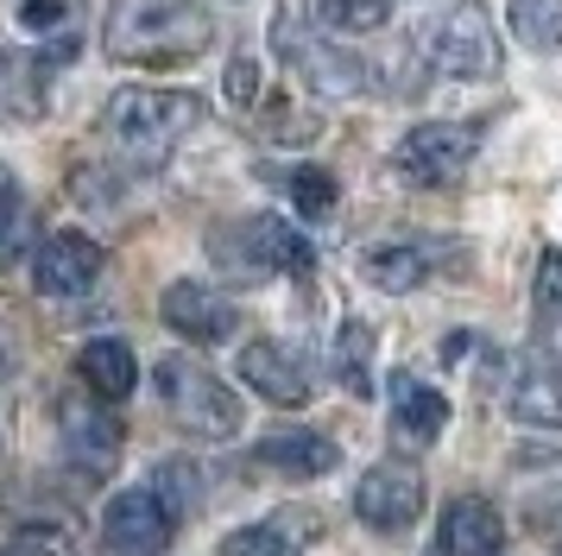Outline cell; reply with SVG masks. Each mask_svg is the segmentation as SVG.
<instances>
[{
    "instance_id": "obj_3",
    "label": "cell",
    "mask_w": 562,
    "mask_h": 556,
    "mask_svg": "<svg viewBox=\"0 0 562 556\" xmlns=\"http://www.w3.org/2000/svg\"><path fill=\"white\" fill-rule=\"evenodd\" d=\"M158 399H165V411H171L190 436H215V443H222V436L240 430V399L209 374L203 360H183V354L158 360Z\"/></svg>"
},
{
    "instance_id": "obj_13",
    "label": "cell",
    "mask_w": 562,
    "mask_h": 556,
    "mask_svg": "<svg viewBox=\"0 0 562 556\" xmlns=\"http://www.w3.org/2000/svg\"><path fill=\"white\" fill-rule=\"evenodd\" d=\"M57 424H64V455L77 462L82 475H108V468L121 462V424H114L108 411H95V404L70 399Z\"/></svg>"
},
{
    "instance_id": "obj_4",
    "label": "cell",
    "mask_w": 562,
    "mask_h": 556,
    "mask_svg": "<svg viewBox=\"0 0 562 556\" xmlns=\"http://www.w3.org/2000/svg\"><path fill=\"white\" fill-rule=\"evenodd\" d=\"M272 45H279V57L291 64V76L304 82L310 96L348 101V96H360V89L373 82L355 51H341V45H329V38H316V32H310V25H297L291 13H279V20H272Z\"/></svg>"
},
{
    "instance_id": "obj_26",
    "label": "cell",
    "mask_w": 562,
    "mask_h": 556,
    "mask_svg": "<svg viewBox=\"0 0 562 556\" xmlns=\"http://www.w3.org/2000/svg\"><path fill=\"white\" fill-rule=\"evenodd\" d=\"M284 190H291V202H297L304 215H329L335 209V177L316 171V165H297V171L284 177Z\"/></svg>"
},
{
    "instance_id": "obj_22",
    "label": "cell",
    "mask_w": 562,
    "mask_h": 556,
    "mask_svg": "<svg viewBox=\"0 0 562 556\" xmlns=\"http://www.w3.org/2000/svg\"><path fill=\"white\" fill-rule=\"evenodd\" d=\"M506 25H512V38H525L531 51H557L562 45V0H506Z\"/></svg>"
},
{
    "instance_id": "obj_27",
    "label": "cell",
    "mask_w": 562,
    "mask_h": 556,
    "mask_svg": "<svg viewBox=\"0 0 562 556\" xmlns=\"http://www.w3.org/2000/svg\"><path fill=\"white\" fill-rule=\"evenodd\" d=\"M537 310L543 316H562V253L557 247L537 259Z\"/></svg>"
},
{
    "instance_id": "obj_9",
    "label": "cell",
    "mask_w": 562,
    "mask_h": 556,
    "mask_svg": "<svg viewBox=\"0 0 562 556\" xmlns=\"http://www.w3.org/2000/svg\"><path fill=\"white\" fill-rule=\"evenodd\" d=\"M95 278H102V247H95L82 227H57V234H45L38 253H32V285H38L45 298H82Z\"/></svg>"
},
{
    "instance_id": "obj_28",
    "label": "cell",
    "mask_w": 562,
    "mask_h": 556,
    "mask_svg": "<svg viewBox=\"0 0 562 556\" xmlns=\"http://www.w3.org/2000/svg\"><path fill=\"white\" fill-rule=\"evenodd\" d=\"M228 101L234 108H254L259 101V64L254 57H234L228 64Z\"/></svg>"
},
{
    "instance_id": "obj_7",
    "label": "cell",
    "mask_w": 562,
    "mask_h": 556,
    "mask_svg": "<svg viewBox=\"0 0 562 556\" xmlns=\"http://www.w3.org/2000/svg\"><path fill=\"white\" fill-rule=\"evenodd\" d=\"M102 537H108V551H121V556H165L171 537H178V512L158 500L153 487H127V493L108 500Z\"/></svg>"
},
{
    "instance_id": "obj_5",
    "label": "cell",
    "mask_w": 562,
    "mask_h": 556,
    "mask_svg": "<svg viewBox=\"0 0 562 556\" xmlns=\"http://www.w3.org/2000/svg\"><path fill=\"white\" fill-rule=\"evenodd\" d=\"M474 152H481V126L474 121H424V126H411L405 140H398L392 165H398L411 184L436 190V184H456Z\"/></svg>"
},
{
    "instance_id": "obj_18",
    "label": "cell",
    "mask_w": 562,
    "mask_h": 556,
    "mask_svg": "<svg viewBox=\"0 0 562 556\" xmlns=\"http://www.w3.org/2000/svg\"><path fill=\"white\" fill-rule=\"evenodd\" d=\"M254 462H266V468H279V475H329L335 462H341V449H335L329 436H316V430H279V436H266L254 449Z\"/></svg>"
},
{
    "instance_id": "obj_17",
    "label": "cell",
    "mask_w": 562,
    "mask_h": 556,
    "mask_svg": "<svg viewBox=\"0 0 562 556\" xmlns=\"http://www.w3.org/2000/svg\"><path fill=\"white\" fill-rule=\"evenodd\" d=\"M77 374H82V386L95 392V399H108V404H121L139 386V360H133V348L127 342H114V335H102V342H89V348L77 354Z\"/></svg>"
},
{
    "instance_id": "obj_30",
    "label": "cell",
    "mask_w": 562,
    "mask_h": 556,
    "mask_svg": "<svg viewBox=\"0 0 562 556\" xmlns=\"http://www.w3.org/2000/svg\"><path fill=\"white\" fill-rule=\"evenodd\" d=\"M20 20H26V25H52V20H64V0H26V7H20Z\"/></svg>"
},
{
    "instance_id": "obj_11",
    "label": "cell",
    "mask_w": 562,
    "mask_h": 556,
    "mask_svg": "<svg viewBox=\"0 0 562 556\" xmlns=\"http://www.w3.org/2000/svg\"><path fill=\"white\" fill-rule=\"evenodd\" d=\"M506 411L518 418V424H531V430H562V367L557 360L525 354V360L512 367Z\"/></svg>"
},
{
    "instance_id": "obj_23",
    "label": "cell",
    "mask_w": 562,
    "mask_h": 556,
    "mask_svg": "<svg viewBox=\"0 0 562 556\" xmlns=\"http://www.w3.org/2000/svg\"><path fill=\"white\" fill-rule=\"evenodd\" d=\"M32 247V209H26V190L13 184V171H0V266L20 259Z\"/></svg>"
},
{
    "instance_id": "obj_21",
    "label": "cell",
    "mask_w": 562,
    "mask_h": 556,
    "mask_svg": "<svg viewBox=\"0 0 562 556\" xmlns=\"http://www.w3.org/2000/svg\"><path fill=\"white\" fill-rule=\"evenodd\" d=\"M335 379L355 399H373V329L367 323H341V335H335Z\"/></svg>"
},
{
    "instance_id": "obj_25",
    "label": "cell",
    "mask_w": 562,
    "mask_h": 556,
    "mask_svg": "<svg viewBox=\"0 0 562 556\" xmlns=\"http://www.w3.org/2000/svg\"><path fill=\"white\" fill-rule=\"evenodd\" d=\"M153 493L165 505H171V512H196V500H203V475H196V468H190V462H158V475H153Z\"/></svg>"
},
{
    "instance_id": "obj_19",
    "label": "cell",
    "mask_w": 562,
    "mask_h": 556,
    "mask_svg": "<svg viewBox=\"0 0 562 556\" xmlns=\"http://www.w3.org/2000/svg\"><path fill=\"white\" fill-rule=\"evenodd\" d=\"M430 266H436V253L424 241H385V247L360 253V273H367V285H380V291H417L430 278Z\"/></svg>"
},
{
    "instance_id": "obj_16",
    "label": "cell",
    "mask_w": 562,
    "mask_h": 556,
    "mask_svg": "<svg viewBox=\"0 0 562 556\" xmlns=\"http://www.w3.org/2000/svg\"><path fill=\"white\" fill-rule=\"evenodd\" d=\"M442 424H449V399L436 392V386H424V379L398 374L392 379V436L398 443H436L442 436Z\"/></svg>"
},
{
    "instance_id": "obj_2",
    "label": "cell",
    "mask_w": 562,
    "mask_h": 556,
    "mask_svg": "<svg viewBox=\"0 0 562 556\" xmlns=\"http://www.w3.org/2000/svg\"><path fill=\"white\" fill-rule=\"evenodd\" d=\"M102 126L127 158L158 165V158H171L178 140H190L203 126V96H190V89H121L108 101Z\"/></svg>"
},
{
    "instance_id": "obj_31",
    "label": "cell",
    "mask_w": 562,
    "mask_h": 556,
    "mask_svg": "<svg viewBox=\"0 0 562 556\" xmlns=\"http://www.w3.org/2000/svg\"><path fill=\"white\" fill-rule=\"evenodd\" d=\"M0 556H7V551H0Z\"/></svg>"
},
{
    "instance_id": "obj_29",
    "label": "cell",
    "mask_w": 562,
    "mask_h": 556,
    "mask_svg": "<svg viewBox=\"0 0 562 556\" xmlns=\"http://www.w3.org/2000/svg\"><path fill=\"white\" fill-rule=\"evenodd\" d=\"M13 556H70V551H64V537L52 525H32V531H20V551Z\"/></svg>"
},
{
    "instance_id": "obj_10",
    "label": "cell",
    "mask_w": 562,
    "mask_h": 556,
    "mask_svg": "<svg viewBox=\"0 0 562 556\" xmlns=\"http://www.w3.org/2000/svg\"><path fill=\"white\" fill-rule=\"evenodd\" d=\"M158 316L178 329L183 342H228L234 335V303L222 291H209L196 278H178V285H165V298H158Z\"/></svg>"
},
{
    "instance_id": "obj_6",
    "label": "cell",
    "mask_w": 562,
    "mask_h": 556,
    "mask_svg": "<svg viewBox=\"0 0 562 556\" xmlns=\"http://www.w3.org/2000/svg\"><path fill=\"white\" fill-rule=\"evenodd\" d=\"M424 51L442 76H493L499 70V38H493V20H486L481 0H461L456 13L424 32Z\"/></svg>"
},
{
    "instance_id": "obj_12",
    "label": "cell",
    "mask_w": 562,
    "mask_h": 556,
    "mask_svg": "<svg viewBox=\"0 0 562 556\" xmlns=\"http://www.w3.org/2000/svg\"><path fill=\"white\" fill-rule=\"evenodd\" d=\"M240 379L254 386L259 399H272V404H304L310 399L304 354L284 348V342H247V348H240Z\"/></svg>"
},
{
    "instance_id": "obj_8",
    "label": "cell",
    "mask_w": 562,
    "mask_h": 556,
    "mask_svg": "<svg viewBox=\"0 0 562 556\" xmlns=\"http://www.w3.org/2000/svg\"><path fill=\"white\" fill-rule=\"evenodd\" d=\"M355 512H360V525L398 537V531H411L417 512H424V475H417L411 462H380V468H367L360 487H355Z\"/></svg>"
},
{
    "instance_id": "obj_14",
    "label": "cell",
    "mask_w": 562,
    "mask_h": 556,
    "mask_svg": "<svg viewBox=\"0 0 562 556\" xmlns=\"http://www.w3.org/2000/svg\"><path fill=\"white\" fill-rule=\"evenodd\" d=\"M240 259H247L254 273H310V266H316L310 241L284 222V215H254V222H240Z\"/></svg>"
},
{
    "instance_id": "obj_20",
    "label": "cell",
    "mask_w": 562,
    "mask_h": 556,
    "mask_svg": "<svg viewBox=\"0 0 562 556\" xmlns=\"http://www.w3.org/2000/svg\"><path fill=\"white\" fill-rule=\"evenodd\" d=\"M304 544H310V525H297V519H266V525L234 531L228 544H222V556H304Z\"/></svg>"
},
{
    "instance_id": "obj_1",
    "label": "cell",
    "mask_w": 562,
    "mask_h": 556,
    "mask_svg": "<svg viewBox=\"0 0 562 556\" xmlns=\"http://www.w3.org/2000/svg\"><path fill=\"white\" fill-rule=\"evenodd\" d=\"M102 45L121 64H190L215 45L203 0H108Z\"/></svg>"
},
{
    "instance_id": "obj_24",
    "label": "cell",
    "mask_w": 562,
    "mask_h": 556,
    "mask_svg": "<svg viewBox=\"0 0 562 556\" xmlns=\"http://www.w3.org/2000/svg\"><path fill=\"white\" fill-rule=\"evenodd\" d=\"M316 20L329 32H380L392 20V0H316Z\"/></svg>"
},
{
    "instance_id": "obj_15",
    "label": "cell",
    "mask_w": 562,
    "mask_h": 556,
    "mask_svg": "<svg viewBox=\"0 0 562 556\" xmlns=\"http://www.w3.org/2000/svg\"><path fill=\"white\" fill-rule=\"evenodd\" d=\"M436 544H442V556H499L506 551V525H499V512L486 500L468 493V500H449Z\"/></svg>"
},
{
    "instance_id": "obj_32",
    "label": "cell",
    "mask_w": 562,
    "mask_h": 556,
    "mask_svg": "<svg viewBox=\"0 0 562 556\" xmlns=\"http://www.w3.org/2000/svg\"><path fill=\"white\" fill-rule=\"evenodd\" d=\"M557 556H562V551H557Z\"/></svg>"
}]
</instances>
